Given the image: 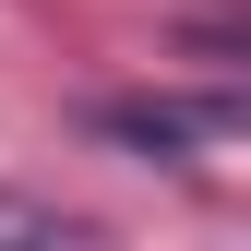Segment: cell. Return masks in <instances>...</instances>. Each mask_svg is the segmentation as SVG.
<instances>
[{"label": "cell", "mask_w": 251, "mask_h": 251, "mask_svg": "<svg viewBox=\"0 0 251 251\" xmlns=\"http://www.w3.org/2000/svg\"><path fill=\"white\" fill-rule=\"evenodd\" d=\"M239 120H251L239 96H120V108H96V132L144 144V155H192V144H227Z\"/></svg>", "instance_id": "1"}, {"label": "cell", "mask_w": 251, "mask_h": 251, "mask_svg": "<svg viewBox=\"0 0 251 251\" xmlns=\"http://www.w3.org/2000/svg\"><path fill=\"white\" fill-rule=\"evenodd\" d=\"M0 239H36V251H60V239H96L72 203H36V192H0Z\"/></svg>", "instance_id": "2"}]
</instances>
